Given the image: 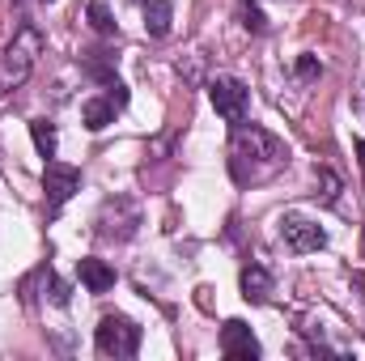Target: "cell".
Returning <instances> with one entry per match:
<instances>
[{
	"label": "cell",
	"instance_id": "obj_13",
	"mask_svg": "<svg viewBox=\"0 0 365 361\" xmlns=\"http://www.w3.org/2000/svg\"><path fill=\"white\" fill-rule=\"evenodd\" d=\"M86 68H90L102 86L115 77V64H110V56H106V51H90V56H86Z\"/></svg>",
	"mask_w": 365,
	"mask_h": 361
},
{
	"label": "cell",
	"instance_id": "obj_15",
	"mask_svg": "<svg viewBox=\"0 0 365 361\" xmlns=\"http://www.w3.org/2000/svg\"><path fill=\"white\" fill-rule=\"evenodd\" d=\"M319 183H323V204H336V195H340V179L323 166V171H319Z\"/></svg>",
	"mask_w": 365,
	"mask_h": 361
},
{
	"label": "cell",
	"instance_id": "obj_19",
	"mask_svg": "<svg viewBox=\"0 0 365 361\" xmlns=\"http://www.w3.org/2000/svg\"><path fill=\"white\" fill-rule=\"evenodd\" d=\"M353 149H357V162H361V179H365V141H357Z\"/></svg>",
	"mask_w": 365,
	"mask_h": 361
},
{
	"label": "cell",
	"instance_id": "obj_11",
	"mask_svg": "<svg viewBox=\"0 0 365 361\" xmlns=\"http://www.w3.org/2000/svg\"><path fill=\"white\" fill-rule=\"evenodd\" d=\"M170 17H175L170 0H145V30H149V39H166L170 34Z\"/></svg>",
	"mask_w": 365,
	"mask_h": 361
},
{
	"label": "cell",
	"instance_id": "obj_12",
	"mask_svg": "<svg viewBox=\"0 0 365 361\" xmlns=\"http://www.w3.org/2000/svg\"><path fill=\"white\" fill-rule=\"evenodd\" d=\"M30 136H34V145H38L43 158H56V128H51L47 119H34V123H30Z\"/></svg>",
	"mask_w": 365,
	"mask_h": 361
},
{
	"label": "cell",
	"instance_id": "obj_18",
	"mask_svg": "<svg viewBox=\"0 0 365 361\" xmlns=\"http://www.w3.org/2000/svg\"><path fill=\"white\" fill-rule=\"evenodd\" d=\"M247 26H251L255 34H264V30H268V21H264V13H259V9H255L251 0H247Z\"/></svg>",
	"mask_w": 365,
	"mask_h": 361
},
{
	"label": "cell",
	"instance_id": "obj_6",
	"mask_svg": "<svg viewBox=\"0 0 365 361\" xmlns=\"http://www.w3.org/2000/svg\"><path fill=\"white\" fill-rule=\"evenodd\" d=\"M280 234H284V243H289L297 255H306V251H323V247H327L323 225H314V221H306V217H284V221H280Z\"/></svg>",
	"mask_w": 365,
	"mask_h": 361
},
{
	"label": "cell",
	"instance_id": "obj_10",
	"mask_svg": "<svg viewBox=\"0 0 365 361\" xmlns=\"http://www.w3.org/2000/svg\"><path fill=\"white\" fill-rule=\"evenodd\" d=\"M268 293H272V276H268V268L247 264V268H242V298H247V302H268Z\"/></svg>",
	"mask_w": 365,
	"mask_h": 361
},
{
	"label": "cell",
	"instance_id": "obj_7",
	"mask_svg": "<svg viewBox=\"0 0 365 361\" xmlns=\"http://www.w3.org/2000/svg\"><path fill=\"white\" fill-rule=\"evenodd\" d=\"M221 353L234 357V361H255L259 357V340H255V332L242 319H230L221 327Z\"/></svg>",
	"mask_w": 365,
	"mask_h": 361
},
{
	"label": "cell",
	"instance_id": "obj_20",
	"mask_svg": "<svg viewBox=\"0 0 365 361\" xmlns=\"http://www.w3.org/2000/svg\"><path fill=\"white\" fill-rule=\"evenodd\" d=\"M353 285H357V289H365V272H353Z\"/></svg>",
	"mask_w": 365,
	"mask_h": 361
},
{
	"label": "cell",
	"instance_id": "obj_3",
	"mask_svg": "<svg viewBox=\"0 0 365 361\" xmlns=\"http://www.w3.org/2000/svg\"><path fill=\"white\" fill-rule=\"evenodd\" d=\"M98 353H106V357H136V349H140V327L132 323V319H123V315H106L102 323H98Z\"/></svg>",
	"mask_w": 365,
	"mask_h": 361
},
{
	"label": "cell",
	"instance_id": "obj_16",
	"mask_svg": "<svg viewBox=\"0 0 365 361\" xmlns=\"http://www.w3.org/2000/svg\"><path fill=\"white\" fill-rule=\"evenodd\" d=\"M319 73H323V68H319L314 56H302V60H297V77H302V81H314Z\"/></svg>",
	"mask_w": 365,
	"mask_h": 361
},
{
	"label": "cell",
	"instance_id": "obj_5",
	"mask_svg": "<svg viewBox=\"0 0 365 361\" xmlns=\"http://www.w3.org/2000/svg\"><path fill=\"white\" fill-rule=\"evenodd\" d=\"M43 191H47V204H51V208H64V204L81 191V171L68 166V162L47 158V166H43Z\"/></svg>",
	"mask_w": 365,
	"mask_h": 361
},
{
	"label": "cell",
	"instance_id": "obj_9",
	"mask_svg": "<svg viewBox=\"0 0 365 361\" xmlns=\"http://www.w3.org/2000/svg\"><path fill=\"white\" fill-rule=\"evenodd\" d=\"M81 285L90 289V293H106L110 285H115V268L106 264V260H81Z\"/></svg>",
	"mask_w": 365,
	"mask_h": 361
},
{
	"label": "cell",
	"instance_id": "obj_14",
	"mask_svg": "<svg viewBox=\"0 0 365 361\" xmlns=\"http://www.w3.org/2000/svg\"><path fill=\"white\" fill-rule=\"evenodd\" d=\"M90 26L98 34H115V17H110V9L102 0H90Z\"/></svg>",
	"mask_w": 365,
	"mask_h": 361
},
{
	"label": "cell",
	"instance_id": "obj_17",
	"mask_svg": "<svg viewBox=\"0 0 365 361\" xmlns=\"http://www.w3.org/2000/svg\"><path fill=\"white\" fill-rule=\"evenodd\" d=\"M102 90H106V98H110V102H115V106H128V90H123V86H119V81H115V77H110V81H106V86H102Z\"/></svg>",
	"mask_w": 365,
	"mask_h": 361
},
{
	"label": "cell",
	"instance_id": "obj_8",
	"mask_svg": "<svg viewBox=\"0 0 365 361\" xmlns=\"http://www.w3.org/2000/svg\"><path fill=\"white\" fill-rule=\"evenodd\" d=\"M81 123L90 128V132H102L106 123H115V102L102 93V98H86L81 102Z\"/></svg>",
	"mask_w": 365,
	"mask_h": 361
},
{
	"label": "cell",
	"instance_id": "obj_4",
	"mask_svg": "<svg viewBox=\"0 0 365 361\" xmlns=\"http://www.w3.org/2000/svg\"><path fill=\"white\" fill-rule=\"evenodd\" d=\"M208 98H212V111H217L225 123H242V119H247L251 90H247L238 77H217V81L208 86Z\"/></svg>",
	"mask_w": 365,
	"mask_h": 361
},
{
	"label": "cell",
	"instance_id": "obj_1",
	"mask_svg": "<svg viewBox=\"0 0 365 361\" xmlns=\"http://www.w3.org/2000/svg\"><path fill=\"white\" fill-rule=\"evenodd\" d=\"M289 166V149L284 141H276L268 128L259 123H234V136H230V171L238 183H268L276 171Z\"/></svg>",
	"mask_w": 365,
	"mask_h": 361
},
{
	"label": "cell",
	"instance_id": "obj_2",
	"mask_svg": "<svg viewBox=\"0 0 365 361\" xmlns=\"http://www.w3.org/2000/svg\"><path fill=\"white\" fill-rule=\"evenodd\" d=\"M38 47H43V39H38V30H34V26H21V30L13 34V43L0 51V86H4V90L21 86V81L30 77Z\"/></svg>",
	"mask_w": 365,
	"mask_h": 361
}]
</instances>
